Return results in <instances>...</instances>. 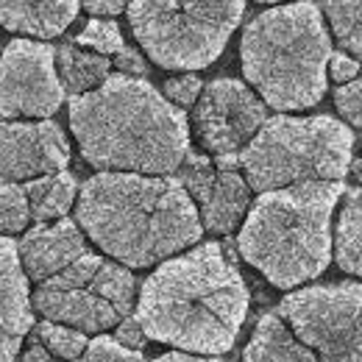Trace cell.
Here are the masks:
<instances>
[{
	"instance_id": "obj_7",
	"label": "cell",
	"mask_w": 362,
	"mask_h": 362,
	"mask_svg": "<svg viewBox=\"0 0 362 362\" xmlns=\"http://www.w3.org/2000/svg\"><path fill=\"white\" fill-rule=\"evenodd\" d=\"M129 25L145 56L165 70H204L226 47L245 3H129Z\"/></svg>"
},
{
	"instance_id": "obj_21",
	"label": "cell",
	"mask_w": 362,
	"mask_h": 362,
	"mask_svg": "<svg viewBox=\"0 0 362 362\" xmlns=\"http://www.w3.org/2000/svg\"><path fill=\"white\" fill-rule=\"evenodd\" d=\"M34 337L45 346V351L50 357L62 362H76L84 357L90 340L84 332L78 329H70V326H62V323H50V320H42L34 326Z\"/></svg>"
},
{
	"instance_id": "obj_19",
	"label": "cell",
	"mask_w": 362,
	"mask_h": 362,
	"mask_svg": "<svg viewBox=\"0 0 362 362\" xmlns=\"http://www.w3.org/2000/svg\"><path fill=\"white\" fill-rule=\"evenodd\" d=\"M334 262L343 273L362 279V187L343 192L334 226Z\"/></svg>"
},
{
	"instance_id": "obj_13",
	"label": "cell",
	"mask_w": 362,
	"mask_h": 362,
	"mask_svg": "<svg viewBox=\"0 0 362 362\" xmlns=\"http://www.w3.org/2000/svg\"><path fill=\"white\" fill-rule=\"evenodd\" d=\"M70 162V142L53 120L0 123V181H34L62 173Z\"/></svg>"
},
{
	"instance_id": "obj_1",
	"label": "cell",
	"mask_w": 362,
	"mask_h": 362,
	"mask_svg": "<svg viewBox=\"0 0 362 362\" xmlns=\"http://www.w3.org/2000/svg\"><path fill=\"white\" fill-rule=\"evenodd\" d=\"M248 301V284L231 254L221 243H201L165 259L142 281L134 317L151 340L218 357L234 349Z\"/></svg>"
},
{
	"instance_id": "obj_26",
	"label": "cell",
	"mask_w": 362,
	"mask_h": 362,
	"mask_svg": "<svg viewBox=\"0 0 362 362\" xmlns=\"http://www.w3.org/2000/svg\"><path fill=\"white\" fill-rule=\"evenodd\" d=\"M334 106L351 126H362V73L334 90Z\"/></svg>"
},
{
	"instance_id": "obj_14",
	"label": "cell",
	"mask_w": 362,
	"mask_h": 362,
	"mask_svg": "<svg viewBox=\"0 0 362 362\" xmlns=\"http://www.w3.org/2000/svg\"><path fill=\"white\" fill-rule=\"evenodd\" d=\"M34 304L17 243L0 234V362H14L34 329Z\"/></svg>"
},
{
	"instance_id": "obj_8",
	"label": "cell",
	"mask_w": 362,
	"mask_h": 362,
	"mask_svg": "<svg viewBox=\"0 0 362 362\" xmlns=\"http://www.w3.org/2000/svg\"><path fill=\"white\" fill-rule=\"evenodd\" d=\"M34 310L50 323H62L78 332L100 334L117 329L134 304V276L129 268L84 254L70 268L37 284Z\"/></svg>"
},
{
	"instance_id": "obj_15",
	"label": "cell",
	"mask_w": 362,
	"mask_h": 362,
	"mask_svg": "<svg viewBox=\"0 0 362 362\" xmlns=\"http://www.w3.org/2000/svg\"><path fill=\"white\" fill-rule=\"evenodd\" d=\"M17 254L25 276L42 284L45 279L70 268L76 259H81L90 251L81 228L73 221L62 218L56 223H40L25 231V237L17 243Z\"/></svg>"
},
{
	"instance_id": "obj_27",
	"label": "cell",
	"mask_w": 362,
	"mask_h": 362,
	"mask_svg": "<svg viewBox=\"0 0 362 362\" xmlns=\"http://www.w3.org/2000/svg\"><path fill=\"white\" fill-rule=\"evenodd\" d=\"M201 92H204V84H201V78L192 76V73H187V76H173V78L165 84L168 100H170L173 106H179V109L195 106L198 98H201Z\"/></svg>"
},
{
	"instance_id": "obj_6",
	"label": "cell",
	"mask_w": 362,
	"mask_h": 362,
	"mask_svg": "<svg viewBox=\"0 0 362 362\" xmlns=\"http://www.w3.org/2000/svg\"><path fill=\"white\" fill-rule=\"evenodd\" d=\"M351 129L329 115H276L237 162L248 187L262 195L298 184H340L351 168Z\"/></svg>"
},
{
	"instance_id": "obj_25",
	"label": "cell",
	"mask_w": 362,
	"mask_h": 362,
	"mask_svg": "<svg viewBox=\"0 0 362 362\" xmlns=\"http://www.w3.org/2000/svg\"><path fill=\"white\" fill-rule=\"evenodd\" d=\"M78 362H145V357H142V351H132V349L120 346L109 334H98L95 340H90L84 357Z\"/></svg>"
},
{
	"instance_id": "obj_31",
	"label": "cell",
	"mask_w": 362,
	"mask_h": 362,
	"mask_svg": "<svg viewBox=\"0 0 362 362\" xmlns=\"http://www.w3.org/2000/svg\"><path fill=\"white\" fill-rule=\"evenodd\" d=\"M90 14H95V20H115L120 11H126L129 6L120 3V0H112V3H103V0H95V3H87L84 6Z\"/></svg>"
},
{
	"instance_id": "obj_5",
	"label": "cell",
	"mask_w": 362,
	"mask_h": 362,
	"mask_svg": "<svg viewBox=\"0 0 362 362\" xmlns=\"http://www.w3.org/2000/svg\"><path fill=\"white\" fill-rule=\"evenodd\" d=\"M245 81L276 112H298L326 95L332 40L315 3H290L257 14L240 42Z\"/></svg>"
},
{
	"instance_id": "obj_20",
	"label": "cell",
	"mask_w": 362,
	"mask_h": 362,
	"mask_svg": "<svg viewBox=\"0 0 362 362\" xmlns=\"http://www.w3.org/2000/svg\"><path fill=\"white\" fill-rule=\"evenodd\" d=\"M25 195H28V206H31V221L56 223L76 204L78 184L73 179V173L62 170V173H53V176L28 181L25 184Z\"/></svg>"
},
{
	"instance_id": "obj_29",
	"label": "cell",
	"mask_w": 362,
	"mask_h": 362,
	"mask_svg": "<svg viewBox=\"0 0 362 362\" xmlns=\"http://www.w3.org/2000/svg\"><path fill=\"white\" fill-rule=\"evenodd\" d=\"M115 340L120 343V346H126V349H132V351H139L142 346H145V332H142V326H139V320L136 317H126L120 326H117V334H115Z\"/></svg>"
},
{
	"instance_id": "obj_4",
	"label": "cell",
	"mask_w": 362,
	"mask_h": 362,
	"mask_svg": "<svg viewBox=\"0 0 362 362\" xmlns=\"http://www.w3.org/2000/svg\"><path fill=\"white\" fill-rule=\"evenodd\" d=\"M340 184H298L262 192L245 215L237 248L273 287L293 290L329 268L332 212Z\"/></svg>"
},
{
	"instance_id": "obj_16",
	"label": "cell",
	"mask_w": 362,
	"mask_h": 362,
	"mask_svg": "<svg viewBox=\"0 0 362 362\" xmlns=\"http://www.w3.org/2000/svg\"><path fill=\"white\" fill-rule=\"evenodd\" d=\"M81 3L76 0H47V3H14L0 0V25L14 34L53 40L67 31V25L78 17Z\"/></svg>"
},
{
	"instance_id": "obj_24",
	"label": "cell",
	"mask_w": 362,
	"mask_h": 362,
	"mask_svg": "<svg viewBox=\"0 0 362 362\" xmlns=\"http://www.w3.org/2000/svg\"><path fill=\"white\" fill-rule=\"evenodd\" d=\"M76 45L78 47H90L92 53L98 56H117L123 50V34H120V25L115 20H95L92 17L90 23L81 28V34L76 37Z\"/></svg>"
},
{
	"instance_id": "obj_10",
	"label": "cell",
	"mask_w": 362,
	"mask_h": 362,
	"mask_svg": "<svg viewBox=\"0 0 362 362\" xmlns=\"http://www.w3.org/2000/svg\"><path fill=\"white\" fill-rule=\"evenodd\" d=\"M64 87L56 73V47L11 40L0 56V123L14 117L47 120L59 112Z\"/></svg>"
},
{
	"instance_id": "obj_34",
	"label": "cell",
	"mask_w": 362,
	"mask_h": 362,
	"mask_svg": "<svg viewBox=\"0 0 362 362\" xmlns=\"http://www.w3.org/2000/svg\"><path fill=\"white\" fill-rule=\"evenodd\" d=\"M349 173H351V179L357 181V184H362V159H351Z\"/></svg>"
},
{
	"instance_id": "obj_30",
	"label": "cell",
	"mask_w": 362,
	"mask_h": 362,
	"mask_svg": "<svg viewBox=\"0 0 362 362\" xmlns=\"http://www.w3.org/2000/svg\"><path fill=\"white\" fill-rule=\"evenodd\" d=\"M115 64H117L120 76H132V78H136V76H145V73H148V64H145L142 53L134 50V47H123V50L117 53Z\"/></svg>"
},
{
	"instance_id": "obj_2",
	"label": "cell",
	"mask_w": 362,
	"mask_h": 362,
	"mask_svg": "<svg viewBox=\"0 0 362 362\" xmlns=\"http://www.w3.org/2000/svg\"><path fill=\"white\" fill-rule=\"evenodd\" d=\"M70 129L103 173L170 176L189 156L187 115L153 84L120 73L70 100Z\"/></svg>"
},
{
	"instance_id": "obj_23",
	"label": "cell",
	"mask_w": 362,
	"mask_h": 362,
	"mask_svg": "<svg viewBox=\"0 0 362 362\" xmlns=\"http://www.w3.org/2000/svg\"><path fill=\"white\" fill-rule=\"evenodd\" d=\"M31 221V206H28V195L23 184H11V181H0V234L11 237L25 231Z\"/></svg>"
},
{
	"instance_id": "obj_18",
	"label": "cell",
	"mask_w": 362,
	"mask_h": 362,
	"mask_svg": "<svg viewBox=\"0 0 362 362\" xmlns=\"http://www.w3.org/2000/svg\"><path fill=\"white\" fill-rule=\"evenodd\" d=\"M109 70H112V59L106 56H98L70 42L56 47V73L62 78V87L73 92V98L103 87L109 78Z\"/></svg>"
},
{
	"instance_id": "obj_28",
	"label": "cell",
	"mask_w": 362,
	"mask_h": 362,
	"mask_svg": "<svg viewBox=\"0 0 362 362\" xmlns=\"http://www.w3.org/2000/svg\"><path fill=\"white\" fill-rule=\"evenodd\" d=\"M329 73H332V81H337V87H343V84H349V81H354L360 76L362 67L354 56H349V53L340 50V53H332Z\"/></svg>"
},
{
	"instance_id": "obj_32",
	"label": "cell",
	"mask_w": 362,
	"mask_h": 362,
	"mask_svg": "<svg viewBox=\"0 0 362 362\" xmlns=\"http://www.w3.org/2000/svg\"><path fill=\"white\" fill-rule=\"evenodd\" d=\"M17 362H62V360H56V357H50L45 351V346L37 340V337H31V343L25 346V351H23V357Z\"/></svg>"
},
{
	"instance_id": "obj_9",
	"label": "cell",
	"mask_w": 362,
	"mask_h": 362,
	"mask_svg": "<svg viewBox=\"0 0 362 362\" xmlns=\"http://www.w3.org/2000/svg\"><path fill=\"white\" fill-rule=\"evenodd\" d=\"M279 317L317 362H362V284L296 290L279 304Z\"/></svg>"
},
{
	"instance_id": "obj_33",
	"label": "cell",
	"mask_w": 362,
	"mask_h": 362,
	"mask_svg": "<svg viewBox=\"0 0 362 362\" xmlns=\"http://www.w3.org/2000/svg\"><path fill=\"white\" fill-rule=\"evenodd\" d=\"M153 362H223L218 357H198V354H184V351H168L162 357H156Z\"/></svg>"
},
{
	"instance_id": "obj_3",
	"label": "cell",
	"mask_w": 362,
	"mask_h": 362,
	"mask_svg": "<svg viewBox=\"0 0 362 362\" xmlns=\"http://www.w3.org/2000/svg\"><path fill=\"white\" fill-rule=\"evenodd\" d=\"M78 226L123 268H151L195 245L198 209L173 176L98 173L78 189Z\"/></svg>"
},
{
	"instance_id": "obj_11",
	"label": "cell",
	"mask_w": 362,
	"mask_h": 362,
	"mask_svg": "<svg viewBox=\"0 0 362 362\" xmlns=\"http://www.w3.org/2000/svg\"><path fill=\"white\" fill-rule=\"evenodd\" d=\"M268 112L259 95L243 81H209L192 112L198 142L215 159H237L265 126Z\"/></svg>"
},
{
	"instance_id": "obj_17",
	"label": "cell",
	"mask_w": 362,
	"mask_h": 362,
	"mask_svg": "<svg viewBox=\"0 0 362 362\" xmlns=\"http://www.w3.org/2000/svg\"><path fill=\"white\" fill-rule=\"evenodd\" d=\"M243 362H317V357L281 317L268 313L257 320V329L243 351Z\"/></svg>"
},
{
	"instance_id": "obj_12",
	"label": "cell",
	"mask_w": 362,
	"mask_h": 362,
	"mask_svg": "<svg viewBox=\"0 0 362 362\" xmlns=\"http://www.w3.org/2000/svg\"><path fill=\"white\" fill-rule=\"evenodd\" d=\"M179 181L198 209L201 226L212 234H231L251 209V187L240 173L237 159L189 153Z\"/></svg>"
},
{
	"instance_id": "obj_22",
	"label": "cell",
	"mask_w": 362,
	"mask_h": 362,
	"mask_svg": "<svg viewBox=\"0 0 362 362\" xmlns=\"http://www.w3.org/2000/svg\"><path fill=\"white\" fill-rule=\"evenodd\" d=\"M323 11L343 53L362 59V3H326Z\"/></svg>"
}]
</instances>
